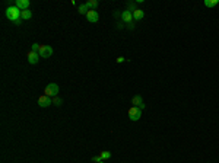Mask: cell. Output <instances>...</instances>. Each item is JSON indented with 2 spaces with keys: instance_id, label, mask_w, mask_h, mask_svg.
I'll return each instance as SVG.
<instances>
[{
  "instance_id": "6da1fadb",
  "label": "cell",
  "mask_w": 219,
  "mask_h": 163,
  "mask_svg": "<svg viewBox=\"0 0 219 163\" xmlns=\"http://www.w3.org/2000/svg\"><path fill=\"white\" fill-rule=\"evenodd\" d=\"M21 15H22V10L18 9L16 6H9L6 9V17L15 25H21Z\"/></svg>"
},
{
  "instance_id": "7a4b0ae2",
  "label": "cell",
  "mask_w": 219,
  "mask_h": 163,
  "mask_svg": "<svg viewBox=\"0 0 219 163\" xmlns=\"http://www.w3.org/2000/svg\"><path fill=\"white\" fill-rule=\"evenodd\" d=\"M121 19H123V22L129 23V28L133 29L135 28V19H133V13L129 10V9H126L124 12H121Z\"/></svg>"
},
{
  "instance_id": "3957f363",
  "label": "cell",
  "mask_w": 219,
  "mask_h": 163,
  "mask_svg": "<svg viewBox=\"0 0 219 163\" xmlns=\"http://www.w3.org/2000/svg\"><path fill=\"white\" fill-rule=\"evenodd\" d=\"M127 115L132 121H139L142 117V109L137 107H130L129 111H127Z\"/></svg>"
},
{
  "instance_id": "277c9868",
  "label": "cell",
  "mask_w": 219,
  "mask_h": 163,
  "mask_svg": "<svg viewBox=\"0 0 219 163\" xmlns=\"http://www.w3.org/2000/svg\"><path fill=\"white\" fill-rule=\"evenodd\" d=\"M53 52H54L53 47H50V45H39L38 54L41 58H48V57L53 56Z\"/></svg>"
},
{
  "instance_id": "5b68a950",
  "label": "cell",
  "mask_w": 219,
  "mask_h": 163,
  "mask_svg": "<svg viewBox=\"0 0 219 163\" xmlns=\"http://www.w3.org/2000/svg\"><path fill=\"white\" fill-rule=\"evenodd\" d=\"M57 93H59V86H57L56 83H48L47 86H45V89H44V95L47 96H57Z\"/></svg>"
},
{
  "instance_id": "8992f818",
  "label": "cell",
  "mask_w": 219,
  "mask_h": 163,
  "mask_svg": "<svg viewBox=\"0 0 219 163\" xmlns=\"http://www.w3.org/2000/svg\"><path fill=\"white\" fill-rule=\"evenodd\" d=\"M50 105H53V99L47 95H41L38 98V107L41 108H48Z\"/></svg>"
},
{
  "instance_id": "52a82bcc",
  "label": "cell",
  "mask_w": 219,
  "mask_h": 163,
  "mask_svg": "<svg viewBox=\"0 0 219 163\" xmlns=\"http://www.w3.org/2000/svg\"><path fill=\"white\" fill-rule=\"evenodd\" d=\"M86 21L91 22V23H96L98 21H99V15H98V12L89 9V12L86 13Z\"/></svg>"
},
{
  "instance_id": "ba28073f",
  "label": "cell",
  "mask_w": 219,
  "mask_h": 163,
  "mask_svg": "<svg viewBox=\"0 0 219 163\" xmlns=\"http://www.w3.org/2000/svg\"><path fill=\"white\" fill-rule=\"evenodd\" d=\"M26 58H28V63L29 64H37V63L39 61V54L38 52H35V51H28V54H26Z\"/></svg>"
},
{
  "instance_id": "9c48e42d",
  "label": "cell",
  "mask_w": 219,
  "mask_h": 163,
  "mask_svg": "<svg viewBox=\"0 0 219 163\" xmlns=\"http://www.w3.org/2000/svg\"><path fill=\"white\" fill-rule=\"evenodd\" d=\"M132 105H133V107L140 108V109H143V108L146 107L140 95H136V96H133V98H132Z\"/></svg>"
},
{
  "instance_id": "30bf717a",
  "label": "cell",
  "mask_w": 219,
  "mask_h": 163,
  "mask_svg": "<svg viewBox=\"0 0 219 163\" xmlns=\"http://www.w3.org/2000/svg\"><path fill=\"white\" fill-rule=\"evenodd\" d=\"M29 5H31L29 0H16V3H15V6H16L18 9H21V10L29 9Z\"/></svg>"
},
{
  "instance_id": "8fae6325",
  "label": "cell",
  "mask_w": 219,
  "mask_h": 163,
  "mask_svg": "<svg viewBox=\"0 0 219 163\" xmlns=\"http://www.w3.org/2000/svg\"><path fill=\"white\" fill-rule=\"evenodd\" d=\"M132 13H133V19H135V21H142L143 16H145V12L142 10V9H137V7H136Z\"/></svg>"
},
{
  "instance_id": "7c38bea8",
  "label": "cell",
  "mask_w": 219,
  "mask_h": 163,
  "mask_svg": "<svg viewBox=\"0 0 219 163\" xmlns=\"http://www.w3.org/2000/svg\"><path fill=\"white\" fill-rule=\"evenodd\" d=\"M78 12L80 13V15H85L86 16V13L89 12V7L86 6V3H83V5H79V7H78Z\"/></svg>"
},
{
  "instance_id": "4fadbf2b",
  "label": "cell",
  "mask_w": 219,
  "mask_h": 163,
  "mask_svg": "<svg viewBox=\"0 0 219 163\" xmlns=\"http://www.w3.org/2000/svg\"><path fill=\"white\" fill-rule=\"evenodd\" d=\"M203 5L206 6V7H215V6L219 5V0H205Z\"/></svg>"
},
{
  "instance_id": "5bb4252c",
  "label": "cell",
  "mask_w": 219,
  "mask_h": 163,
  "mask_svg": "<svg viewBox=\"0 0 219 163\" xmlns=\"http://www.w3.org/2000/svg\"><path fill=\"white\" fill-rule=\"evenodd\" d=\"M21 17H22L23 21H28V19H31V17H32V10H29V9H26V10H22V15H21Z\"/></svg>"
},
{
  "instance_id": "9a60e30c",
  "label": "cell",
  "mask_w": 219,
  "mask_h": 163,
  "mask_svg": "<svg viewBox=\"0 0 219 163\" xmlns=\"http://www.w3.org/2000/svg\"><path fill=\"white\" fill-rule=\"evenodd\" d=\"M86 6L89 9H92V10H95L96 7H98V2L96 0H89V2H86Z\"/></svg>"
},
{
  "instance_id": "2e32d148",
  "label": "cell",
  "mask_w": 219,
  "mask_h": 163,
  "mask_svg": "<svg viewBox=\"0 0 219 163\" xmlns=\"http://www.w3.org/2000/svg\"><path fill=\"white\" fill-rule=\"evenodd\" d=\"M99 157H101L102 160H108V159L111 157V152H101L99 153Z\"/></svg>"
},
{
  "instance_id": "e0dca14e",
  "label": "cell",
  "mask_w": 219,
  "mask_h": 163,
  "mask_svg": "<svg viewBox=\"0 0 219 163\" xmlns=\"http://www.w3.org/2000/svg\"><path fill=\"white\" fill-rule=\"evenodd\" d=\"M62 103H63V101L60 99V98H59V96H54V98H53V105H56V107H60Z\"/></svg>"
},
{
  "instance_id": "ac0fdd59",
  "label": "cell",
  "mask_w": 219,
  "mask_h": 163,
  "mask_svg": "<svg viewBox=\"0 0 219 163\" xmlns=\"http://www.w3.org/2000/svg\"><path fill=\"white\" fill-rule=\"evenodd\" d=\"M32 51H35V52H38L39 51V44H32V48H31Z\"/></svg>"
},
{
  "instance_id": "d6986e66",
  "label": "cell",
  "mask_w": 219,
  "mask_h": 163,
  "mask_svg": "<svg viewBox=\"0 0 219 163\" xmlns=\"http://www.w3.org/2000/svg\"><path fill=\"white\" fill-rule=\"evenodd\" d=\"M101 160H102V159L101 157H99V156H94V157H92V162H101Z\"/></svg>"
},
{
  "instance_id": "ffe728a7",
  "label": "cell",
  "mask_w": 219,
  "mask_h": 163,
  "mask_svg": "<svg viewBox=\"0 0 219 163\" xmlns=\"http://www.w3.org/2000/svg\"><path fill=\"white\" fill-rule=\"evenodd\" d=\"M124 60H126V58H124V57H118V58H117V63H123Z\"/></svg>"
},
{
  "instance_id": "44dd1931",
  "label": "cell",
  "mask_w": 219,
  "mask_h": 163,
  "mask_svg": "<svg viewBox=\"0 0 219 163\" xmlns=\"http://www.w3.org/2000/svg\"><path fill=\"white\" fill-rule=\"evenodd\" d=\"M96 163H104V160H101V162H96Z\"/></svg>"
}]
</instances>
